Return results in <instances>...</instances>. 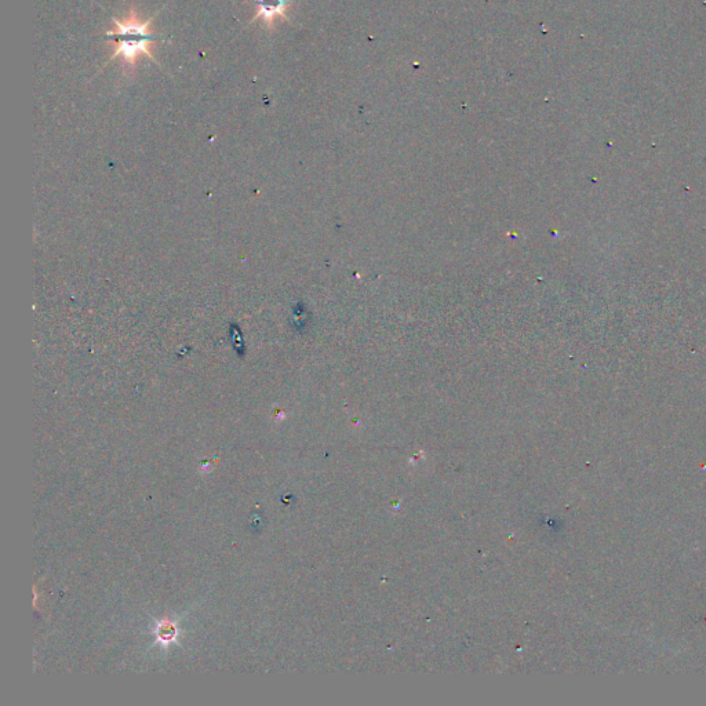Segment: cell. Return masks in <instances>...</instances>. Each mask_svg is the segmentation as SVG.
Wrapping results in <instances>:
<instances>
[{
  "label": "cell",
  "mask_w": 706,
  "mask_h": 706,
  "mask_svg": "<svg viewBox=\"0 0 706 706\" xmlns=\"http://www.w3.org/2000/svg\"><path fill=\"white\" fill-rule=\"evenodd\" d=\"M159 12L155 16H151L147 21L138 20L136 9L134 6L130 7L129 16L126 20L120 21L118 18H114L115 29L112 31L105 32V35L109 38L114 39V53L109 57V60L105 65L111 63V61L116 60V58H122L123 63L127 65L130 69L136 68L137 60L140 57H148L149 60L158 63L154 54L151 53V45L156 42V40H162L166 42V38L163 36H156L149 31L152 21L158 16Z\"/></svg>",
  "instance_id": "1"
},
{
  "label": "cell",
  "mask_w": 706,
  "mask_h": 706,
  "mask_svg": "<svg viewBox=\"0 0 706 706\" xmlns=\"http://www.w3.org/2000/svg\"><path fill=\"white\" fill-rule=\"evenodd\" d=\"M289 6L290 0H256L257 13L251 18L250 24L261 20L262 27L274 29L276 18L289 20L287 16Z\"/></svg>",
  "instance_id": "2"
}]
</instances>
